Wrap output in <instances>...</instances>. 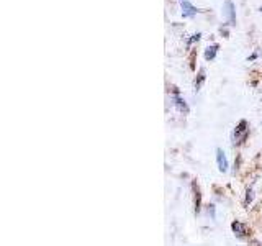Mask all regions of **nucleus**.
<instances>
[{"label":"nucleus","instance_id":"nucleus-2","mask_svg":"<svg viewBox=\"0 0 262 246\" xmlns=\"http://www.w3.org/2000/svg\"><path fill=\"white\" fill-rule=\"evenodd\" d=\"M180 7H182V15L184 18H188V16H195L199 14V8H195L192 5L188 0H184V2H180Z\"/></svg>","mask_w":262,"mask_h":246},{"label":"nucleus","instance_id":"nucleus-1","mask_svg":"<svg viewBox=\"0 0 262 246\" xmlns=\"http://www.w3.org/2000/svg\"><path fill=\"white\" fill-rule=\"evenodd\" d=\"M247 133H249L247 122H246V120H241V122L238 123V127L234 128V131H233V143L234 145L244 143V141H246V138H247Z\"/></svg>","mask_w":262,"mask_h":246},{"label":"nucleus","instance_id":"nucleus-4","mask_svg":"<svg viewBox=\"0 0 262 246\" xmlns=\"http://www.w3.org/2000/svg\"><path fill=\"white\" fill-rule=\"evenodd\" d=\"M174 105H175V109H177V110L180 112V114H188L187 103H185V100H184L182 97L179 96L177 90H174Z\"/></svg>","mask_w":262,"mask_h":246},{"label":"nucleus","instance_id":"nucleus-8","mask_svg":"<svg viewBox=\"0 0 262 246\" xmlns=\"http://www.w3.org/2000/svg\"><path fill=\"white\" fill-rule=\"evenodd\" d=\"M205 77H207V76H205V69H200V71H199V77H197V79H195V84H193V87H195V92H199L200 87H201V85H203Z\"/></svg>","mask_w":262,"mask_h":246},{"label":"nucleus","instance_id":"nucleus-10","mask_svg":"<svg viewBox=\"0 0 262 246\" xmlns=\"http://www.w3.org/2000/svg\"><path fill=\"white\" fill-rule=\"evenodd\" d=\"M200 36H201V33H195V34H192V38H190V40H188V46H190L192 43L199 41V40H200Z\"/></svg>","mask_w":262,"mask_h":246},{"label":"nucleus","instance_id":"nucleus-5","mask_svg":"<svg viewBox=\"0 0 262 246\" xmlns=\"http://www.w3.org/2000/svg\"><path fill=\"white\" fill-rule=\"evenodd\" d=\"M216 163H218V169H220L221 172L228 171V161H226V156H225V153H223L221 148L216 149Z\"/></svg>","mask_w":262,"mask_h":246},{"label":"nucleus","instance_id":"nucleus-11","mask_svg":"<svg viewBox=\"0 0 262 246\" xmlns=\"http://www.w3.org/2000/svg\"><path fill=\"white\" fill-rule=\"evenodd\" d=\"M251 200H252V191L249 189L247 191V196H246V204H251Z\"/></svg>","mask_w":262,"mask_h":246},{"label":"nucleus","instance_id":"nucleus-6","mask_svg":"<svg viewBox=\"0 0 262 246\" xmlns=\"http://www.w3.org/2000/svg\"><path fill=\"white\" fill-rule=\"evenodd\" d=\"M231 228H233L234 235L238 236V238H244V236H246V233H247L246 227H244L241 222H233V223H231Z\"/></svg>","mask_w":262,"mask_h":246},{"label":"nucleus","instance_id":"nucleus-9","mask_svg":"<svg viewBox=\"0 0 262 246\" xmlns=\"http://www.w3.org/2000/svg\"><path fill=\"white\" fill-rule=\"evenodd\" d=\"M200 202H201V197H200L199 189H197V196H195V212H197V213L200 212Z\"/></svg>","mask_w":262,"mask_h":246},{"label":"nucleus","instance_id":"nucleus-12","mask_svg":"<svg viewBox=\"0 0 262 246\" xmlns=\"http://www.w3.org/2000/svg\"><path fill=\"white\" fill-rule=\"evenodd\" d=\"M180 2H184V0H180Z\"/></svg>","mask_w":262,"mask_h":246},{"label":"nucleus","instance_id":"nucleus-3","mask_svg":"<svg viewBox=\"0 0 262 246\" xmlns=\"http://www.w3.org/2000/svg\"><path fill=\"white\" fill-rule=\"evenodd\" d=\"M225 14L228 16V23H230V25H236V10H234V3L231 2V0H226Z\"/></svg>","mask_w":262,"mask_h":246},{"label":"nucleus","instance_id":"nucleus-7","mask_svg":"<svg viewBox=\"0 0 262 246\" xmlns=\"http://www.w3.org/2000/svg\"><path fill=\"white\" fill-rule=\"evenodd\" d=\"M218 48H220V46H218V45H212V46H208V48L205 49V59H207V61H213V59L216 58Z\"/></svg>","mask_w":262,"mask_h":246}]
</instances>
